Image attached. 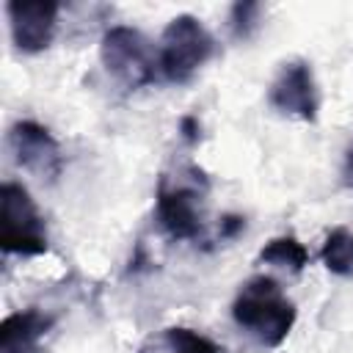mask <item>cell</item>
Returning <instances> with one entry per match:
<instances>
[{
    "mask_svg": "<svg viewBox=\"0 0 353 353\" xmlns=\"http://www.w3.org/2000/svg\"><path fill=\"white\" fill-rule=\"evenodd\" d=\"M295 317V303L270 276H251L232 301V320L262 347H279L292 331Z\"/></svg>",
    "mask_w": 353,
    "mask_h": 353,
    "instance_id": "1",
    "label": "cell"
},
{
    "mask_svg": "<svg viewBox=\"0 0 353 353\" xmlns=\"http://www.w3.org/2000/svg\"><path fill=\"white\" fill-rule=\"evenodd\" d=\"M207 193V176L190 165V176H160L154 196V218L171 240H199L204 232L201 196Z\"/></svg>",
    "mask_w": 353,
    "mask_h": 353,
    "instance_id": "2",
    "label": "cell"
},
{
    "mask_svg": "<svg viewBox=\"0 0 353 353\" xmlns=\"http://www.w3.org/2000/svg\"><path fill=\"white\" fill-rule=\"evenodd\" d=\"M212 55H215L212 33L193 14H179L165 25L160 36V47H157L160 77L168 83H188Z\"/></svg>",
    "mask_w": 353,
    "mask_h": 353,
    "instance_id": "3",
    "label": "cell"
},
{
    "mask_svg": "<svg viewBox=\"0 0 353 353\" xmlns=\"http://www.w3.org/2000/svg\"><path fill=\"white\" fill-rule=\"evenodd\" d=\"M102 66L121 83L124 91H135L160 77L157 47L130 25H113L99 44Z\"/></svg>",
    "mask_w": 353,
    "mask_h": 353,
    "instance_id": "4",
    "label": "cell"
},
{
    "mask_svg": "<svg viewBox=\"0 0 353 353\" xmlns=\"http://www.w3.org/2000/svg\"><path fill=\"white\" fill-rule=\"evenodd\" d=\"M0 248L19 256H39L50 248L44 218L30 193L17 182H3L0 188Z\"/></svg>",
    "mask_w": 353,
    "mask_h": 353,
    "instance_id": "5",
    "label": "cell"
},
{
    "mask_svg": "<svg viewBox=\"0 0 353 353\" xmlns=\"http://www.w3.org/2000/svg\"><path fill=\"white\" fill-rule=\"evenodd\" d=\"M6 143L19 168H25L33 176L47 179V182H55L61 176V171H63L61 143L52 138V132L44 124L22 119L8 127Z\"/></svg>",
    "mask_w": 353,
    "mask_h": 353,
    "instance_id": "6",
    "label": "cell"
},
{
    "mask_svg": "<svg viewBox=\"0 0 353 353\" xmlns=\"http://www.w3.org/2000/svg\"><path fill=\"white\" fill-rule=\"evenodd\" d=\"M268 102L281 116H295L301 121H317L320 110V91L314 83V72L306 61H287L281 63L279 74L268 88Z\"/></svg>",
    "mask_w": 353,
    "mask_h": 353,
    "instance_id": "7",
    "label": "cell"
},
{
    "mask_svg": "<svg viewBox=\"0 0 353 353\" xmlns=\"http://www.w3.org/2000/svg\"><path fill=\"white\" fill-rule=\"evenodd\" d=\"M61 6L55 0H11L6 6L11 41L19 52L36 55L52 44Z\"/></svg>",
    "mask_w": 353,
    "mask_h": 353,
    "instance_id": "8",
    "label": "cell"
},
{
    "mask_svg": "<svg viewBox=\"0 0 353 353\" xmlns=\"http://www.w3.org/2000/svg\"><path fill=\"white\" fill-rule=\"evenodd\" d=\"M55 317L41 309H22L0 323V353H41V339Z\"/></svg>",
    "mask_w": 353,
    "mask_h": 353,
    "instance_id": "9",
    "label": "cell"
},
{
    "mask_svg": "<svg viewBox=\"0 0 353 353\" xmlns=\"http://www.w3.org/2000/svg\"><path fill=\"white\" fill-rule=\"evenodd\" d=\"M259 262L290 270V273H301L309 265V251L292 234H281V237H273L270 243H265V248L259 251Z\"/></svg>",
    "mask_w": 353,
    "mask_h": 353,
    "instance_id": "10",
    "label": "cell"
},
{
    "mask_svg": "<svg viewBox=\"0 0 353 353\" xmlns=\"http://www.w3.org/2000/svg\"><path fill=\"white\" fill-rule=\"evenodd\" d=\"M320 256L334 276H353V232H347L345 226L331 229Z\"/></svg>",
    "mask_w": 353,
    "mask_h": 353,
    "instance_id": "11",
    "label": "cell"
},
{
    "mask_svg": "<svg viewBox=\"0 0 353 353\" xmlns=\"http://www.w3.org/2000/svg\"><path fill=\"white\" fill-rule=\"evenodd\" d=\"M163 345L168 347V353H226L218 342H212L210 336L185 328V325H171L163 331Z\"/></svg>",
    "mask_w": 353,
    "mask_h": 353,
    "instance_id": "12",
    "label": "cell"
},
{
    "mask_svg": "<svg viewBox=\"0 0 353 353\" xmlns=\"http://www.w3.org/2000/svg\"><path fill=\"white\" fill-rule=\"evenodd\" d=\"M259 14H262V6L254 3V0H240L232 6L229 11V30L237 41H245L256 33L259 28Z\"/></svg>",
    "mask_w": 353,
    "mask_h": 353,
    "instance_id": "13",
    "label": "cell"
},
{
    "mask_svg": "<svg viewBox=\"0 0 353 353\" xmlns=\"http://www.w3.org/2000/svg\"><path fill=\"white\" fill-rule=\"evenodd\" d=\"M243 229H245V218H243V215H223L218 234H221V240H232V237H237Z\"/></svg>",
    "mask_w": 353,
    "mask_h": 353,
    "instance_id": "14",
    "label": "cell"
},
{
    "mask_svg": "<svg viewBox=\"0 0 353 353\" xmlns=\"http://www.w3.org/2000/svg\"><path fill=\"white\" fill-rule=\"evenodd\" d=\"M179 132H182V138L193 146V143H199V138H201V124H199V119L196 116H182L179 119Z\"/></svg>",
    "mask_w": 353,
    "mask_h": 353,
    "instance_id": "15",
    "label": "cell"
},
{
    "mask_svg": "<svg viewBox=\"0 0 353 353\" xmlns=\"http://www.w3.org/2000/svg\"><path fill=\"white\" fill-rule=\"evenodd\" d=\"M342 182L347 190H353V143L345 152V165H342Z\"/></svg>",
    "mask_w": 353,
    "mask_h": 353,
    "instance_id": "16",
    "label": "cell"
}]
</instances>
